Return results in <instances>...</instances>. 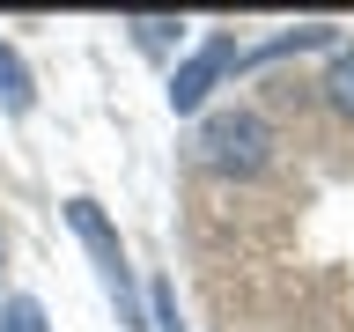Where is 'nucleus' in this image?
Masks as SVG:
<instances>
[{
    "label": "nucleus",
    "mask_w": 354,
    "mask_h": 332,
    "mask_svg": "<svg viewBox=\"0 0 354 332\" xmlns=\"http://www.w3.org/2000/svg\"><path fill=\"white\" fill-rule=\"evenodd\" d=\"M199 155H207V170H221V177H259L266 155H273V126H266L259 111H214V118L199 126Z\"/></svg>",
    "instance_id": "obj_1"
},
{
    "label": "nucleus",
    "mask_w": 354,
    "mask_h": 332,
    "mask_svg": "<svg viewBox=\"0 0 354 332\" xmlns=\"http://www.w3.org/2000/svg\"><path fill=\"white\" fill-rule=\"evenodd\" d=\"M66 221H74V237L88 243V259L104 266L111 295H118V325H140V303H133V273H126V251H118V229L104 221L96 199H66Z\"/></svg>",
    "instance_id": "obj_2"
},
{
    "label": "nucleus",
    "mask_w": 354,
    "mask_h": 332,
    "mask_svg": "<svg viewBox=\"0 0 354 332\" xmlns=\"http://www.w3.org/2000/svg\"><path fill=\"white\" fill-rule=\"evenodd\" d=\"M229 66H243L236 37H207V44L192 52V59H185V66L170 74V111H199V104H207V89H214L221 74H229Z\"/></svg>",
    "instance_id": "obj_3"
},
{
    "label": "nucleus",
    "mask_w": 354,
    "mask_h": 332,
    "mask_svg": "<svg viewBox=\"0 0 354 332\" xmlns=\"http://www.w3.org/2000/svg\"><path fill=\"white\" fill-rule=\"evenodd\" d=\"M30 104H37V89H30V66L15 59V44H0V111H15V118H22Z\"/></svg>",
    "instance_id": "obj_4"
},
{
    "label": "nucleus",
    "mask_w": 354,
    "mask_h": 332,
    "mask_svg": "<svg viewBox=\"0 0 354 332\" xmlns=\"http://www.w3.org/2000/svg\"><path fill=\"white\" fill-rule=\"evenodd\" d=\"M0 332H52L44 325V303L37 295H8V303H0Z\"/></svg>",
    "instance_id": "obj_5"
},
{
    "label": "nucleus",
    "mask_w": 354,
    "mask_h": 332,
    "mask_svg": "<svg viewBox=\"0 0 354 332\" xmlns=\"http://www.w3.org/2000/svg\"><path fill=\"white\" fill-rule=\"evenodd\" d=\"M325 96H332V111H339V118H354V52H339V59H332Z\"/></svg>",
    "instance_id": "obj_6"
},
{
    "label": "nucleus",
    "mask_w": 354,
    "mask_h": 332,
    "mask_svg": "<svg viewBox=\"0 0 354 332\" xmlns=\"http://www.w3.org/2000/svg\"><path fill=\"white\" fill-rule=\"evenodd\" d=\"M148 310H155V332H185V317H177V295H170V281H155V288H148Z\"/></svg>",
    "instance_id": "obj_7"
},
{
    "label": "nucleus",
    "mask_w": 354,
    "mask_h": 332,
    "mask_svg": "<svg viewBox=\"0 0 354 332\" xmlns=\"http://www.w3.org/2000/svg\"><path fill=\"white\" fill-rule=\"evenodd\" d=\"M133 30H140V44H170V30H177V22H162V15H140Z\"/></svg>",
    "instance_id": "obj_8"
}]
</instances>
